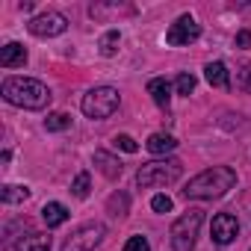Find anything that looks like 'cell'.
Masks as SVG:
<instances>
[{
    "instance_id": "22",
    "label": "cell",
    "mask_w": 251,
    "mask_h": 251,
    "mask_svg": "<svg viewBox=\"0 0 251 251\" xmlns=\"http://www.w3.org/2000/svg\"><path fill=\"white\" fill-rule=\"evenodd\" d=\"M112 148H115V151H124V154H136V151H139L136 139L127 136V133H118V136L112 139Z\"/></svg>"
},
{
    "instance_id": "3",
    "label": "cell",
    "mask_w": 251,
    "mask_h": 251,
    "mask_svg": "<svg viewBox=\"0 0 251 251\" xmlns=\"http://www.w3.org/2000/svg\"><path fill=\"white\" fill-rule=\"evenodd\" d=\"M183 166L180 160L169 157V160H154V163H145L139 172H136V186L142 189H154V186H169L180 177Z\"/></svg>"
},
{
    "instance_id": "2",
    "label": "cell",
    "mask_w": 251,
    "mask_h": 251,
    "mask_svg": "<svg viewBox=\"0 0 251 251\" xmlns=\"http://www.w3.org/2000/svg\"><path fill=\"white\" fill-rule=\"evenodd\" d=\"M3 98L12 106H24V109H45L50 103V89L42 80L33 77H6L3 80Z\"/></svg>"
},
{
    "instance_id": "17",
    "label": "cell",
    "mask_w": 251,
    "mask_h": 251,
    "mask_svg": "<svg viewBox=\"0 0 251 251\" xmlns=\"http://www.w3.org/2000/svg\"><path fill=\"white\" fill-rule=\"evenodd\" d=\"M106 210L112 216H127L130 213V195L127 192H115L109 201H106Z\"/></svg>"
},
{
    "instance_id": "8",
    "label": "cell",
    "mask_w": 251,
    "mask_h": 251,
    "mask_svg": "<svg viewBox=\"0 0 251 251\" xmlns=\"http://www.w3.org/2000/svg\"><path fill=\"white\" fill-rule=\"evenodd\" d=\"M27 30H30L33 36H39V39L62 36V33L68 30V18L59 15V12H45V15H36V18L27 24Z\"/></svg>"
},
{
    "instance_id": "10",
    "label": "cell",
    "mask_w": 251,
    "mask_h": 251,
    "mask_svg": "<svg viewBox=\"0 0 251 251\" xmlns=\"http://www.w3.org/2000/svg\"><path fill=\"white\" fill-rule=\"evenodd\" d=\"M24 62H27V48L24 45L9 42V45L0 48V65L3 68H24Z\"/></svg>"
},
{
    "instance_id": "25",
    "label": "cell",
    "mask_w": 251,
    "mask_h": 251,
    "mask_svg": "<svg viewBox=\"0 0 251 251\" xmlns=\"http://www.w3.org/2000/svg\"><path fill=\"white\" fill-rule=\"evenodd\" d=\"M151 207H154V213H169L172 210V198L169 195H154L151 198Z\"/></svg>"
},
{
    "instance_id": "4",
    "label": "cell",
    "mask_w": 251,
    "mask_h": 251,
    "mask_svg": "<svg viewBox=\"0 0 251 251\" xmlns=\"http://www.w3.org/2000/svg\"><path fill=\"white\" fill-rule=\"evenodd\" d=\"M118 103H121V98H118V89H112V86H95V89H89L86 95H83V112H86V118H95V121H103V118H109L115 109H118Z\"/></svg>"
},
{
    "instance_id": "15",
    "label": "cell",
    "mask_w": 251,
    "mask_h": 251,
    "mask_svg": "<svg viewBox=\"0 0 251 251\" xmlns=\"http://www.w3.org/2000/svg\"><path fill=\"white\" fill-rule=\"evenodd\" d=\"M15 251H50V236L30 230L27 236H21V239H18Z\"/></svg>"
},
{
    "instance_id": "20",
    "label": "cell",
    "mask_w": 251,
    "mask_h": 251,
    "mask_svg": "<svg viewBox=\"0 0 251 251\" xmlns=\"http://www.w3.org/2000/svg\"><path fill=\"white\" fill-rule=\"evenodd\" d=\"M45 127L48 130H68L71 127V115H65V112H50L48 118H45Z\"/></svg>"
},
{
    "instance_id": "26",
    "label": "cell",
    "mask_w": 251,
    "mask_h": 251,
    "mask_svg": "<svg viewBox=\"0 0 251 251\" xmlns=\"http://www.w3.org/2000/svg\"><path fill=\"white\" fill-rule=\"evenodd\" d=\"M239 89H245V92H251V62L239 71Z\"/></svg>"
},
{
    "instance_id": "9",
    "label": "cell",
    "mask_w": 251,
    "mask_h": 251,
    "mask_svg": "<svg viewBox=\"0 0 251 251\" xmlns=\"http://www.w3.org/2000/svg\"><path fill=\"white\" fill-rule=\"evenodd\" d=\"M210 233H213V242L230 245V242L239 236V222H236V216H233V213H219V216H213Z\"/></svg>"
},
{
    "instance_id": "7",
    "label": "cell",
    "mask_w": 251,
    "mask_h": 251,
    "mask_svg": "<svg viewBox=\"0 0 251 251\" xmlns=\"http://www.w3.org/2000/svg\"><path fill=\"white\" fill-rule=\"evenodd\" d=\"M198 36H201V24H198L192 15H180V18L169 27L166 42H169L172 48H183V45H192Z\"/></svg>"
},
{
    "instance_id": "5",
    "label": "cell",
    "mask_w": 251,
    "mask_h": 251,
    "mask_svg": "<svg viewBox=\"0 0 251 251\" xmlns=\"http://www.w3.org/2000/svg\"><path fill=\"white\" fill-rule=\"evenodd\" d=\"M201 222H204L201 210H186V213L172 225V233H169V236H172V248H175V251H192Z\"/></svg>"
},
{
    "instance_id": "13",
    "label": "cell",
    "mask_w": 251,
    "mask_h": 251,
    "mask_svg": "<svg viewBox=\"0 0 251 251\" xmlns=\"http://www.w3.org/2000/svg\"><path fill=\"white\" fill-rule=\"evenodd\" d=\"M68 207L65 204H59V201H50V204H45L42 207V219H45V225L48 227H59V225H65L68 222Z\"/></svg>"
},
{
    "instance_id": "11",
    "label": "cell",
    "mask_w": 251,
    "mask_h": 251,
    "mask_svg": "<svg viewBox=\"0 0 251 251\" xmlns=\"http://www.w3.org/2000/svg\"><path fill=\"white\" fill-rule=\"evenodd\" d=\"M148 95H151V100H154L160 109H169V103H172V83H169L166 77H154V80L148 83Z\"/></svg>"
},
{
    "instance_id": "14",
    "label": "cell",
    "mask_w": 251,
    "mask_h": 251,
    "mask_svg": "<svg viewBox=\"0 0 251 251\" xmlns=\"http://www.w3.org/2000/svg\"><path fill=\"white\" fill-rule=\"evenodd\" d=\"M204 77H207V83L216 86V89H227V86H230V74H227V65H225V62H207Z\"/></svg>"
},
{
    "instance_id": "16",
    "label": "cell",
    "mask_w": 251,
    "mask_h": 251,
    "mask_svg": "<svg viewBox=\"0 0 251 251\" xmlns=\"http://www.w3.org/2000/svg\"><path fill=\"white\" fill-rule=\"evenodd\" d=\"M145 148H148L151 154L163 157V154H172V151L177 148V139H175V136H169V133H154V136L145 142Z\"/></svg>"
},
{
    "instance_id": "23",
    "label": "cell",
    "mask_w": 251,
    "mask_h": 251,
    "mask_svg": "<svg viewBox=\"0 0 251 251\" xmlns=\"http://www.w3.org/2000/svg\"><path fill=\"white\" fill-rule=\"evenodd\" d=\"M175 89H177V95H192L195 92V77L192 74H177V80H175Z\"/></svg>"
},
{
    "instance_id": "19",
    "label": "cell",
    "mask_w": 251,
    "mask_h": 251,
    "mask_svg": "<svg viewBox=\"0 0 251 251\" xmlns=\"http://www.w3.org/2000/svg\"><path fill=\"white\" fill-rule=\"evenodd\" d=\"M30 198V189L27 186H18V183H9L3 186V204H21Z\"/></svg>"
},
{
    "instance_id": "18",
    "label": "cell",
    "mask_w": 251,
    "mask_h": 251,
    "mask_svg": "<svg viewBox=\"0 0 251 251\" xmlns=\"http://www.w3.org/2000/svg\"><path fill=\"white\" fill-rule=\"evenodd\" d=\"M118 45H121V33H118V30H106V33L100 36V42H98V48H100L103 56H115Z\"/></svg>"
},
{
    "instance_id": "24",
    "label": "cell",
    "mask_w": 251,
    "mask_h": 251,
    "mask_svg": "<svg viewBox=\"0 0 251 251\" xmlns=\"http://www.w3.org/2000/svg\"><path fill=\"white\" fill-rule=\"evenodd\" d=\"M124 251H151V242L142 233H136V236H130L127 242H124Z\"/></svg>"
},
{
    "instance_id": "1",
    "label": "cell",
    "mask_w": 251,
    "mask_h": 251,
    "mask_svg": "<svg viewBox=\"0 0 251 251\" xmlns=\"http://www.w3.org/2000/svg\"><path fill=\"white\" fill-rule=\"evenodd\" d=\"M236 183V172L230 166H213L201 175H195L186 189H183V198H192V201H213V198H222L227 189H233Z\"/></svg>"
},
{
    "instance_id": "27",
    "label": "cell",
    "mask_w": 251,
    "mask_h": 251,
    "mask_svg": "<svg viewBox=\"0 0 251 251\" xmlns=\"http://www.w3.org/2000/svg\"><path fill=\"white\" fill-rule=\"evenodd\" d=\"M236 48H251V33L248 30H239L236 33Z\"/></svg>"
},
{
    "instance_id": "21",
    "label": "cell",
    "mask_w": 251,
    "mask_h": 251,
    "mask_svg": "<svg viewBox=\"0 0 251 251\" xmlns=\"http://www.w3.org/2000/svg\"><path fill=\"white\" fill-rule=\"evenodd\" d=\"M89 189H92V177H89V172H80L74 177V183H71V192L77 198H89Z\"/></svg>"
},
{
    "instance_id": "12",
    "label": "cell",
    "mask_w": 251,
    "mask_h": 251,
    "mask_svg": "<svg viewBox=\"0 0 251 251\" xmlns=\"http://www.w3.org/2000/svg\"><path fill=\"white\" fill-rule=\"evenodd\" d=\"M95 166L100 169V175L103 177H109V180H115V177H121V172H124V166H121V160H115V157H109L106 151H95Z\"/></svg>"
},
{
    "instance_id": "6",
    "label": "cell",
    "mask_w": 251,
    "mask_h": 251,
    "mask_svg": "<svg viewBox=\"0 0 251 251\" xmlns=\"http://www.w3.org/2000/svg\"><path fill=\"white\" fill-rule=\"evenodd\" d=\"M103 236H106V227H103L100 222H89V225L77 227V230L65 239L62 251H95V248L103 242Z\"/></svg>"
}]
</instances>
